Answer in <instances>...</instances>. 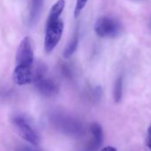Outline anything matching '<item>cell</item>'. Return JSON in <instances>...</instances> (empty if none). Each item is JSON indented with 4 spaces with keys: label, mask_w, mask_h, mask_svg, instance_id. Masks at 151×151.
Segmentation results:
<instances>
[{
    "label": "cell",
    "mask_w": 151,
    "mask_h": 151,
    "mask_svg": "<svg viewBox=\"0 0 151 151\" xmlns=\"http://www.w3.org/2000/svg\"><path fill=\"white\" fill-rule=\"evenodd\" d=\"M12 120L14 125L15 126L18 133L21 135L22 138H23L33 146H37L40 143V134L31 120L29 119V117L24 115L18 114L15 115Z\"/></svg>",
    "instance_id": "cell-1"
},
{
    "label": "cell",
    "mask_w": 151,
    "mask_h": 151,
    "mask_svg": "<svg viewBox=\"0 0 151 151\" xmlns=\"http://www.w3.org/2000/svg\"><path fill=\"white\" fill-rule=\"evenodd\" d=\"M94 30L100 37H116L120 34L122 25L114 18L103 16L96 21Z\"/></svg>",
    "instance_id": "cell-2"
},
{
    "label": "cell",
    "mask_w": 151,
    "mask_h": 151,
    "mask_svg": "<svg viewBox=\"0 0 151 151\" xmlns=\"http://www.w3.org/2000/svg\"><path fill=\"white\" fill-rule=\"evenodd\" d=\"M63 22L60 19L52 22H47L45 37V50L46 52H51L60 42L63 32Z\"/></svg>",
    "instance_id": "cell-3"
},
{
    "label": "cell",
    "mask_w": 151,
    "mask_h": 151,
    "mask_svg": "<svg viewBox=\"0 0 151 151\" xmlns=\"http://www.w3.org/2000/svg\"><path fill=\"white\" fill-rule=\"evenodd\" d=\"M34 52L29 37H24L18 47L16 53V65L18 66H33Z\"/></svg>",
    "instance_id": "cell-4"
},
{
    "label": "cell",
    "mask_w": 151,
    "mask_h": 151,
    "mask_svg": "<svg viewBox=\"0 0 151 151\" xmlns=\"http://www.w3.org/2000/svg\"><path fill=\"white\" fill-rule=\"evenodd\" d=\"M37 91L44 97L51 98L58 94L59 86L58 85L50 78H45V76L34 82Z\"/></svg>",
    "instance_id": "cell-5"
},
{
    "label": "cell",
    "mask_w": 151,
    "mask_h": 151,
    "mask_svg": "<svg viewBox=\"0 0 151 151\" xmlns=\"http://www.w3.org/2000/svg\"><path fill=\"white\" fill-rule=\"evenodd\" d=\"M13 78L18 86H25L33 81V66H18L16 65Z\"/></svg>",
    "instance_id": "cell-6"
},
{
    "label": "cell",
    "mask_w": 151,
    "mask_h": 151,
    "mask_svg": "<svg viewBox=\"0 0 151 151\" xmlns=\"http://www.w3.org/2000/svg\"><path fill=\"white\" fill-rule=\"evenodd\" d=\"M90 132L92 134V139L88 146L86 147V151H97L99 147L101 146L103 141L102 128L99 124L93 123L90 126Z\"/></svg>",
    "instance_id": "cell-7"
},
{
    "label": "cell",
    "mask_w": 151,
    "mask_h": 151,
    "mask_svg": "<svg viewBox=\"0 0 151 151\" xmlns=\"http://www.w3.org/2000/svg\"><path fill=\"white\" fill-rule=\"evenodd\" d=\"M78 42H79V33H78V30L77 29L63 51V57L65 59L70 58L74 54V52L77 51L78 46Z\"/></svg>",
    "instance_id": "cell-8"
},
{
    "label": "cell",
    "mask_w": 151,
    "mask_h": 151,
    "mask_svg": "<svg viewBox=\"0 0 151 151\" xmlns=\"http://www.w3.org/2000/svg\"><path fill=\"white\" fill-rule=\"evenodd\" d=\"M44 5V0H32L31 3V9L29 18V24H34L38 20L40 13L42 11V7Z\"/></svg>",
    "instance_id": "cell-9"
},
{
    "label": "cell",
    "mask_w": 151,
    "mask_h": 151,
    "mask_svg": "<svg viewBox=\"0 0 151 151\" xmlns=\"http://www.w3.org/2000/svg\"><path fill=\"white\" fill-rule=\"evenodd\" d=\"M64 7H65L64 0H58L51 8L47 22H52V21H56V20L60 19V16L62 14Z\"/></svg>",
    "instance_id": "cell-10"
},
{
    "label": "cell",
    "mask_w": 151,
    "mask_h": 151,
    "mask_svg": "<svg viewBox=\"0 0 151 151\" xmlns=\"http://www.w3.org/2000/svg\"><path fill=\"white\" fill-rule=\"evenodd\" d=\"M123 77L119 76L116 78L115 85H114V91H113V96L115 102H119L123 96Z\"/></svg>",
    "instance_id": "cell-11"
},
{
    "label": "cell",
    "mask_w": 151,
    "mask_h": 151,
    "mask_svg": "<svg viewBox=\"0 0 151 151\" xmlns=\"http://www.w3.org/2000/svg\"><path fill=\"white\" fill-rule=\"evenodd\" d=\"M88 0H77V4H76V7H75V17L77 18L78 17V15L80 14V13L82 12V10L85 8L86 3H87Z\"/></svg>",
    "instance_id": "cell-12"
},
{
    "label": "cell",
    "mask_w": 151,
    "mask_h": 151,
    "mask_svg": "<svg viewBox=\"0 0 151 151\" xmlns=\"http://www.w3.org/2000/svg\"><path fill=\"white\" fill-rule=\"evenodd\" d=\"M60 70L61 73L63 74V76L65 78H67L68 79H70L72 78V72L71 69L69 68V67L67 64H61L60 66Z\"/></svg>",
    "instance_id": "cell-13"
},
{
    "label": "cell",
    "mask_w": 151,
    "mask_h": 151,
    "mask_svg": "<svg viewBox=\"0 0 151 151\" xmlns=\"http://www.w3.org/2000/svg\"><path fill=\"white\" fill-rule=\"evenodd\" d=\"M15 151H39L36 146L35 147H30L29 145H22V146H20L19 147H17L15 149Z\"/></svg>",
    "instance_id": "cell-14"
},
{
    "label": "cell",
    "mask_w": 151,
    "mask_h": 151,
    "mask_svg": "<svg viewBox=\"0 0 151 151\" xmlns=\"http://www.w3.org/2000/svg\"><path fill=\"white\" fill-rule=\"evenodd\" d=\"M101 151H116V149L113 147H106Z\"/></svg>",
    "instance_id": "cell-15"
},
{
    "label": "cell",
    "mask_w": 151,
    "mask_h": 151,
    "mask_svg": "<svg viewBox=\"0 0 151 151\" xmlns=\"http://www.w3.org/2000/svg\"><path fill=\"white\" fill-rule=\"evenodd\" d=\"M147 145L151 149V138L150 137H147Z\"/></svg>",
    "instance_id": "cell-16"
},
{
    "label": "cell",
    "mask_w": 151,
    "mask_h": 151,
    "mask_svg": "<svg viewBox=\"0 0 151 151\" xmlns=\"http://www.w3.org/2000/svg\"><path fill=\"white\" fill-rule=\"evenodd\" d=\"M147 132H148V137L151 138V125L148 127V130H147Z\"/></svg>",
    "instance_id": "cell-17"
}]
</instances>
